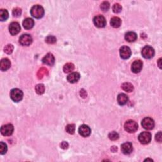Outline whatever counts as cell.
I'll use <instances>...</instances> for the list:
<instances>
[{
    "mask_svg": "<svg viewBox=\"0 0 162 162\" xmlns=\"http://www.w3.org/2000/svg\"><path fill=\"white\" fill-rule=\"evenodd\" d=\"M30 14L32 16L36 18H41L43 17L45 14L44 8L41 5H34L30 10Z\"/></svg>",
    "mask_w": 162,
    "mask_h": 162,
    "instance_id": "1",
    "label": "cell"
},
{
    "mask_svg": "<svg viewBox=\"0 0 162 162\" xmlns=\"http://www.w3.org/2000/svg\"><path fill=\"white\" fill-rule=\"evenodd\" d=\"M124 129L129 133L135 132L138 129V125L135 121L128 120L124 124Z\"/></svg>",
    "mask_w": 162,
    "mask_h": 162,
    "instance_id": "2",
    "label": "cell"
},
{
    "mask_svg": "<svg viewBox=\"0 0 162 162\" xmlns=\"http://www.w3.org/2000/svg\"><path fill=\"white\" fill-rule=\"evenodd\" d=\"M10 97L14 102H19L23 98V92L18 89H14L11 91Z\"/></svg>",
    "mask_w": 162,
    "mask_h": 162,
    "instance_id": "3",
    "label": "cell"
},
{
    "mask_svg": "<svg viewBox=\"0 0 162 162\" xmlns=\"http://www.w3.org/2000/svg\"><path fill=\"white\" fill-rule=\"evenodd\" d=\"M139 141L142 144H148L151 140V134L149 132H142L139 136Z\"/></svg>",
    "mask_w": 162,
    "mask_h": 162,
    "instance_id": "4",
    "label": "cell"
},
{
    "mask_svg": "<svg viewBox=\"0 0 162 162\" xmlns=\"http://www.w3.org/2000/svg\"><path fill=\"white\" fill-rule=\"evenodd\" d=\"M155 55L154 49L149 46H146L142 49V57L146 59H150L153 57Z\"/></svg>",
    "mask_w": 162,
    "mask_h": 162,
    "instance_id": "5",
    "label": "cell"
},
{
    "mask_svg": "<svg viewBox=\"0 0 162 162\" xmlns=\"http://www.w3.org/2000/svg\"><path fill=\"white\" fill-rule=\"evenodd\" d=\"M14 126L11 124H6V125L3 126L1 128V132L5 136H11L14 132Z\"/></svg>",
    "mask_w": 162,
    "mask_h": 162,
    "instance_id": "6",
    "label": "cell"
},
{
    "mask_svg": "<svg viewBox=\"0 0 162 162\" xmlns=\"http://www.w3.org/2000/svg\"><path fill=\"white\" fill-rule=\"evenodd\" d=\"M93 22H94L96 27L98 28L104 27L107 24V20H106L105 18L100 15L96 16L93 19Z\"/></svg>",
    "mask_w": 162,
    "mask_h": 162,
    "instance_id": "7",
    "label": "cell"
},
{
    "mask_svg": "<svg viewBox=\"0 0 162 162\" xmlns=\"http://www.w3.org/2000/svg\"><path fill=\"white\" fill-rule=\"evenodd\" d=\"M141 124L142 126L143 127V128L147 130H151L152 129H153V127L155 126L154 120L149 117L144 118V119L142 120Z\"/></svg>",
    "mask_w": 162,
    "mask_h": 162,
    "instance_id": "8",
    "label": "cell"
},
{
    "mask_svg": "<svg viewBox=\"0 0 162 162\" xmlns=\"http://www.w3.org/2000/svg\"><path fill=\"white\" fill-rule=\"evenodd\" d=\"M131 50H130V48H129L128 46H124L120 49V57L124 60L129 58L130 56H131Z\"/></svg>",
    "mask_w": 162,
    "mask_h": 162,
    "instance_id": "9",
    "label": "cell"
},
{
    "mask_svg": "<svg viewBox=\"0 0 162 162\" xmlns=\"http://www.w3.org/2000/svg\"><path fill=\"white\" fill-rule=\"evenodd\" d=\"M21 29V27L20 24L16 22H14L10 24L9 26V31H10V33L11 34L12 36L17 35V34L20 32Z\"/></svg>",
    "mask_w": 162,
    "mask_h": 162,
    "instance_id": "10",
    "label": "cell"
},
{
    "mask_svg": "<svg viewBox=\"0 0 162 162\" xmlns=\"http://www.w3.org/2000/svg\"><path fill=\"white\" fill-rule=\"evenodd\" d=\"M19 43L22 46H29L32 43V38L29 34H23L19 39Z\"/></svg>",
    "mask_w": 162,
    "mask_h": 162,
    "instance_id": "11",
    "label": "cell"
},
{
    "mask_svg": "<svg viewBox=\"0 0 162 162\" xmlns=\"http://www.w3.org/2000/svg\"><path fill=\"white\" fill-rule=\"evenodd\" d=\"M142 65L143 63L142 61L141 60H136L132 63V67H131V70L132 71V72L137 74L139 73L141 71L142 68Z\"/></svg>",
    "mask_w": 162,
    "mask_h": 162,
    "instance_id": "12",
    "label": "cell"
},
{
    "mask_svg": "<svg viewBox=\"0 0 162 162\" xmlns=\"http://www.w3.org/2000/svg\"><path fill=\"white\" fill-rule=\"evenodd\" d=\"M91 130L90 129V127L86 125H82L79 127V133L80 135L82 137H88L91 134Z\"/></svg>",
    "mask_w": 162,
    "mask_h": 162,
    "instance_id": "13",
    "label": "cell"
},
{
    "mask_svg": "<svg viewBox=\"0 0 162 162\" xmlns=\"http://www.w3.org/2000/svg\"><path fill=\"white\" fill-rule=\"evenodd\" d=\"M43 63L49 65V66H52L55 63V57L51 53H48L45 57L43 58Z\"/></svg>",
    "mask_w": 162,
    "mask_h": 162,
    "instance_id": "14",
    "label": "cell"
},
{
    "mask_svg": "<svg viewBox=\"0 0 162 162\" xmlns=\"http://www.w3.org/2000/svg\"><path fill=\"white\" fill-rule=\"evenodd\" d=\"M122 151L124 154L129 155L130 154L132 151V144L130 142H125L121 146Z\"/></svg>",
    "mask_w": 162,
    "mask_h": 162,
    "instance_id": "15",
    "label": "cell"
},
{
    "mask_svg": "<svg viewBox=\"0 0 162 162\" xmlns=\"http://www.w3.org/2000/svg\"><path fill=\"white\" fill-rule=\"evenodd\" d=\"M11 62L8 58H3L1 61L0 63V68L1 71H6L10 68Z\"/></svg>",
    "mask_w": 162,
    "mask_h": 162,
    "instance_id": "16",
    "label": "cell"
},
{
    "mask_svg": "<svg viewBox=\"0 0 162 162\" xmlns=\"http://www.w3.org/2000/svg\"><path fill=\"white\" fill-rule=\"evenodd\" d=\"M24 29L27 30L31 29L34 26V21L32 18H27L23 21L22 23Z\"/></svg>",
    "mask_w": 162,
    "mask_h": 162,
    "instance_id": "17",
    "label": "cell"
},
{
    "mask_svg": "<svg viewBox=\"0 0 162 162\" xmlns=\"http://www.w3.org/2000/svg\"><path fill=\"white\" fill-rule=\"evenodd\" d=\"M80 79V74L78 72H72L67 76V80L70 83H76Z\"/></svg>",
    "mask_w": 162,
    "mask_h": 162,
    "instance_id": "18",
    "label": "cell"
},
{
    "mask_svg": "<svg viewBox=\"0 0 162 162\" xmlns=\"http://www.w3.org/2000/svg\"><path fill=\"white\" fill-rule=\"evenodd\" d=\"M128 96H127L126 94H124V93H121L118 96L117 98V101L118 104L120 105H126L127 101H128Z\"/></svg>",
    "mask_w": 162,
    "mask_h": 162,
    "instance_id": "19",
    "label": "cell"
},
{
    "mask_svg": "<svg viewBox=\"0 0 162 162\" xmlns=\"http://www.w3.org/2000/svg\"><path fill=\"white\" fill-rule=\"evenodd\" d=\"M138 38L137 34L134 32H128L126 34L125 39L128 42H134Z\"/></svg>",
    "mask_w": 162,
    "mask_h": 162,
    "instance_id": "20",
    "label": "cell"
},
{
    "mask_svg": "<svg viewBox=\"0 0 162 162\" xmlns=\"http://www.w3.org/2000/svg\"><path fill=\"white\" fill-rule=\"evenodd\" d=\"M121 24H122V20L119 17H114L111 19L110 24L111 26L114 28H118L121 26Z\"/></svg>",
    "mask_w": 162,
    "mask_h": 162,
    "instance_id": "21",
    "label": "cell"
},
{
    "mask_svg": "<svg viewBox=\"0 0 162 162\" xmlns=\"http://www.w3.org/2000/svg\"><path fill=\"white\" fill-rule=\"evenodd\" d=\"M122 88L124 91L128 92H130L133 91L134 87L132 84L129 83V82H126V83H124L122 85Z\"/></svg>",
    "mask_w": 162,
    "mask_h": 162,
    "instance_id": "22",
    "label": "cell"
},
{
    "mask_svg": "<svg viewBox=\"0 0 162 162\" xmlns=\"http://www.w3.org/2000/svg\"><path fill=\"white\" fill-rule=\"evenodd\" d=\"M48 74V70L45 68H41V69L39 70L38 72H37V77H38L39 79H43V77L47 76Z\"/></svg>",
    "mask_w": 162,
    "mask_h": 162,
    "instance_id": "23",
    "label": "cell"
},
{
    "mask_svg": "<svg viewBox=\"0 0 162 162\" xmlns=\"http://www.w3.org/2000/svg\"><path fill=\"white\" fill-rule=\"evenodd\" d=\"M75 66L73 63H68L65 64L63 67V71L65 73H69L74 70Z\"/></svg>",
    "mask_w": 162,
    "mask_h": 162,
    "instance_id": "24",
    "label": "cell"
},
{
    "mask_svg": "<svg viewBox=\"0 0 162 162\" xmlns=\"http://www.w3.org/2000/svg\"><path fill=\"white\" fill-rule=\"evenodd\" d=\"M8 12L5 9H1L0 10V20L1 21H5L8 18Z\"/></svg>",
    "mask_w": 162,
    "mask_h": 162,
    "instance_id": "25",
    "label": "cell"
},
{
    "mask_svg": "<svg viewBox=\"0 0 162 162\" xmlns=\"http://www.w3.org/2000/svg\"><path fill=\"white\" fill-rule=\"evenodd\" d=\"M36 91L37 94L39 95H41L43 94H44L45 91V87L44 84H39L36 86Z\"/></svg>",
    "mask_w": 162,
    "mask_h": 162,
    "instance_id": "26",
    "label": "cell"
},
{
    "mask_svg": "<svg viewBox=\"0 0 162 162\" xmlns=\"http://www.w3.org/2000/svg\"><path fill=\"white\" fill-rule=\"evenodd\" d=\"M65 129H66V131L68 134H74L75 133V130H76V127H75L74 124H68V125L67 126Z\"/></svg>",
    "mask_w": 162,
    "mask_h": 162,
    "instance_id": "27",
    "label": "cell"
},
{
    "mask_svg": "<svg viewBox=\"0 0 162 162\" xmlns=\"http://www.w3.org/2000/svg\"><path fill=\"white\" fill-rule=\"evenodd\" d=\"M108 138L111 141H116V140L119 138V134L117 132L113 131L109 134Z\"/></svg>",
    "mask_w": 162,
    "mask_h": 162,
    "instance_id": "28",
    "label": "cell"
},
{
    "mask_svg": "<svg viewBox=\"0 0 162 162\" xmlns=\"http://www.w3.org/2000/svg\"><path fill=\"white\" fill-rule=\"evenodd\" d=\"M7 151V146L3 142H0V153L4 155Z\"/></svg>",
    "mask_w": 162,
    "mask_h": 162,
    "instance_id": "29",
    "label": "cell"
},
{
    "mask_svg": "<svg viewBox=\"0 0 162 162\" xmlns=\"http://www.w3.org/2000/svg\"><path fill=\"white\" fill-rule=\"evenodd\" d=\"M110 7V5L108 1H104L101 4L100 8L103 11H107L109 10Z\"/></svg>",
    "mask_w": 162,
    "mask_h": 162,
    "instance_id": "30",
    "label": "cell"
},
{
    "mask_svg": "<svg viewBox=\"0 0 162 162\" xmlns=\"http://www.w3.org/2000/svg\"><path fill=\"white\" fill-rule=\"evenodd\" d=\"M45 41L48 44H54V43L57 42V39L53 36H48L46 38Z\"/></svg>",
    "mask_w": 162,
    "mask_h": 162,
    "instance_id": "31",
    "label": "cell"
},
{
    "mask_svg": "<svg viewBox=\"0 0 162 162\" xmlns=\"http://www.w3.org/2000/svg\"><path fill=\"white\" fill-rule=\"evenodd\" d=\"M14 47L13 45H8L5 47L4 51L7 54L10 55V54L12 53V52H13V51H14Z\"/></svg>",
    "mask_w": 162,
    "mask_h": 162,
    "instance_id": "32",
    "label": "cell"
},
{
    "mask_svg": "<svg viewBox=\"0 0 162 162\" xmlns=\"http://www.w3.org/2000/svg\"><path fill=\"white\" fill-rule=\"evenodd\" d=\"M122 10V7L120 4L116 3L113 5V11L115 14H119L120 12H121Z\"/></svg>",
    "mask_w": 162,
    "mask_h": 162,
    "instance_id": "33",
    "label": "cell"
},
{
    "mask_svg": "<svg viewBox=\"0 0 162 162\" xmlns=\"http://www.w3.org/2000/svg\"><path fill=\"white\" fill-rule=\"evenodd\" d=\"M22 14V10L19 8H14L13 10V15L14 17H18L20 16V15Z\"/></svg>",
    "mask_w": 162,
    "mask_h": 162,
    "instance_id": "34",
    "label": "cell"
},
{
    "mask_svg": "<svg viewBox=\"0 0 162 162\" xmlns=\"http://www.w3.org/2000/svg\"><path fill=\"white\" fill-rule=\"evenodd\" d=\"M155 140L159 142H161V140H162V137H161V132L160 131L158 132L157 134L155 136Z\"/></svg>",
    "mask_w": 162,
    "mask_h": 162,
    "instance_id": "35",
    "label": "cell"
},
{
    "mask_svg": "<svg viewBox=\"0 0 162 162\" xmlns=\"http://www.w3.org/2000/svg\"><path fill=\"white\" fill-rule=\"evenodd\" d=\"M60 146H61V148L62 149H66L68 148V144L67 142H65V141H63L61 143V144H60Z\"/></svg>",
    "mask_w": 162,
    "mask_h": 162,
    "instance_id": "36",
    "label": "cell"
},
{
    "mask_svg": "<svg viewBox=\"0 0 162 162\" xmlns=\"http://www.w3.org/2000/svg\"><path fill=\"white\" fill-rule=\"evenodd\" d=\"M80 95L82 96V98H85L87 96V92H86L85 90L82 89V90H80Z\"/></svg>",
    "mask_w": 162,
    "mask_h": 162,
    "instance_id": "37",
    "label": "cell"
},
{
    "mask_svg": "<svg viewBox=\"0 0 162 162\" xmlns=\"http://www.w3.org/2000/svg\"><path fill=\"white\" fill-rule=\"evenodd\" d=\"M111 150L113 151V152H115V151H116L117 150V148L116 147V146H113V147L111 148Z\"/></svg>",
    "mask_w": 162,
    "mask_h": 162,
    "instance_id": "38",
    "label": "cell"
},
{
    "mask_svg": "<svg viewBox=\"0 0 162 162\" xmlns=\"http://www.w3.org/2000/svg\"><path fill=\"white\" fill-rule=\"evenodd\" d=\"M161 59H159V60H158V62H159V63H158V66L160 68H161V64H160V62H161Z\"/></svg>",
    "mask_w": 162,
    "mask_h": 162,
    "instance_id": "39",
    "label": "cell"
}]
</instances>
